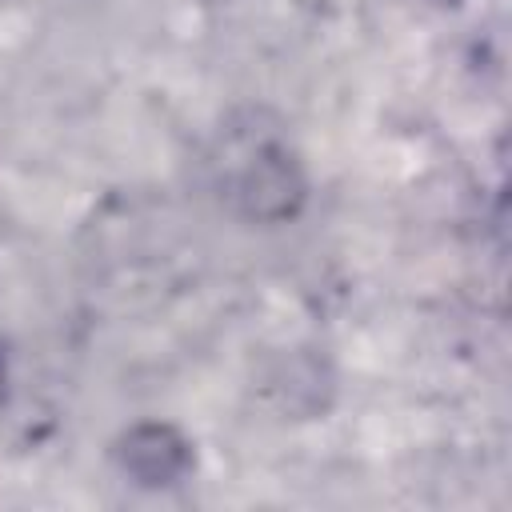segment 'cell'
Instances as JSON below:
<instances>
[{
  "instance_id": "cell-1",
  "label": "cell",
  "mask_w": 512,
  "mask_h": 512,
  "mask_svg": "<svg viewBox=\"0 0 512 512\" xmlns=\"http://www.w3.org/2000/svg\"><path fill=\"white\" fill-rule=\"evenodd\" d=\"M120 460H124V472L136 476V484L156 488V484H172L188 468V444L164 424H140L124 436Z\"/></svg>"
},
{
  "instance_id": "cell-3",
  "label": "cell",
  "mask_w": 512,
  "mask_h": 512,
  "mask_svg": "<svg viewBox=\"0 0 512 512\" xmlns=\"http://www.w3.org/2000/svg\"><path fill=\"white\" fill-rule=\"evenodd\" d=\"M0 384H4V364H0Z\"/></svg>"
},
{
  "instance_id": "cell-2",
  "label": "cell",
  "mask_w": 512,
  "mask_h": 512,
  "mask_svg": "<svg viewBox=\"0 0 512 512\" xmlns=\"http://www.w3.org/2000/svg\"><path fill=\"white\" fill-rule=\"evenodd\" d=\"M240 196H244V208L252 216H288L292 204L300 200V176L296 168L288 164L284 152L276 148H264L240 176Z\"/></svg>"
}]
</instances>
